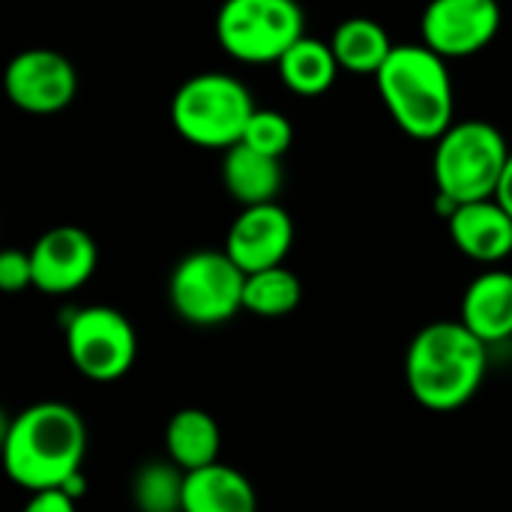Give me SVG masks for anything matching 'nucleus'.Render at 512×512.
<instances>
[{
    "label": "nucleus",
    "instance_id": "f3484780",
    "mask_svg": "<svg viewBox=\"0 0 512 512\" xmlns=\"http://www.w3.org/2000/svg\"><path fill=\"white\" fill-rule=\"evenodd\" d=\"M219 450H222V429L213 414L201 408H183L168 420L165 453L186 474L219 462Z\"/></svg>",
    "mask_w": 512,
    "mask_h": 512
},
{
    "label": "nucleus",
    "instance_id": "dca6fc26",
    "mask_svg": "<svg viewBox=\"0 0 512 512\" xmlns=\"http://www.w3.org/2000/svg\"><path fill=\"white\" fill-rule=\"evenodd\" d=\"M222 183L228 195L243 204H270L282 192V159L252 150L249 144H234L222 159Z\"/></svg>",
    "mask_w": 512,
    "mask_h": 512
},
{
    "label": "nucleus",
    "instance_id": "9d476101",
    "mask_svg": "<svg viewBox=\"0 0 512 512\" xmlns=\"http://www.w3.org/2000/svg\"><path fill=\"white\" fill-rule=\"evenodd\" d=\"M3 87L15 108L27 114H57L75 99L78 72L72 60L54 48H24L9 60Z\"/></svg>",
    "mask_w": 512,
    "mask_h": 512
},
{
    "label": "nucleus",
    "instance_id": "4be33fe9",
    "mask_svg": "<svg viewBox=\"0 0 512 512\" xmlns=\"http://www.w3.org/2000/svg\"><path fill=\"white\" fill-rule=\"evenodd\" d=\"M243 144H249L258 153L282 159L294 144V126L276 108H255V114H252V120L246 126Z\"/></svg>",
    "mask_w": 512,
    "mask_h": 512
},
{
    "label": "nucleus",
    "instance_id": "7ed1b4c3",
    "mask_svg": "<svg viewBox=\"0 0 512 512\" xmlns=\"http://www.w3.org/2000/svg\"><path fill=\"white\" fill-rule=\"evenodd\" d=\"M375 84L393 123L417 141H438L456 123V93L447 60L423 42L396 45L378 69Z\"/></svg>",
    "mask_w": 512,
    "mask_h": 512
},
{
    "label": "nucleus",
    "instance_id": "f03ea898",
    "mask_svg": "<svg viewBox=\"0 0 512 512\" xmlns=\"http://www.w3.org/2000/svg\"><path fill=\"white\" fill-rule=\"evenodd\" d=\"M489 345L462 321H432L408 345L405 384L417 405L435 414L465 408L483 387Z\"/></svg>",
    "mask_w": 512,
    "mask_h": 512
},
{
    "label": "nucleus",
    "instance_id": "b1692460",
    "mask_svg": "<svg viewBox=\"0 0 512 512\" xmlns=\"http://www.w3.org/2000/svg\"><path fill=\"white\" fill-rule=\"evenodd\" d=\"M21 512H78V498H72L66 489H42L30 492Z\"/></svg>",
    "mask_w": 512,
    "mask_h": 512
},
{
    "label": "nucleus",
    "instance_id": "1a4fd4ad",
    "mask_svg": "<svg viewBox=\"0 0 512 512\" xmlns=\"http://www.w3.org/2000/svg\"><path fill=\"white\" fill-rule=\"evenodd\" d=\"M501 0H429L420 18L423 45L444 60L474 57L501 30Z\"/></svg>",
    "mask_w": 512,
    "mask_h": 512
},
{
    "label": "nucleus",
    "instance_id": "6e6552de",
    "mask_svg": "<svg viewBox=\"0 0 512 512\" xmlns=\"http://www.w3.org/2000/svg\"><path fill=\"white\" fill-rule=\"evenodd\" d=\"M66 354L81 378L114 384L135 366L138 336L120 309L87 306L66 318Z\"/></svg>",
    "mask_w": 512,
    "mask_h": 512
},
{
    "label": "nucleus",
    "instance_id": "f257e3e1",
    "mask_svg": "<svg viewBox=\"0 0 512 512\" xmlns=\"http://www.w3.org/2000/svg\"><path fill=\"white\" fill-rule=\"evenodd\" d=\"M87 426L66 402H36L18 411L3 435L6 477L24 492L63 489L81 474Z\"/></svg>",
    "mask_w": 512,
    "mask_h": 512
},
{
    "label": "nucleus",
    "instance_id": "423d86ee",
    "mask_svg": "<svg viewBox=\"0 0 512 512\" xmlns=\"http://www.w3.org/2000/svg\"><path fill=\"white\" fill-rule=\"evenodd\" d=\"M303 6L297 0H222L216 12V42L246 66L279 63L303 39Z\"/></svg>",
    "mask_w": 512,
    "mask_h": 512
},
{
    "label": "nucleus",
    "instance_id": "ddd939ff",
    "mask_svg": "<svg viewBox=\"0 0 512 512\" xmlns=\"http://www.w3.org/2000/svg\"><path fill=\"white\" fill-rule=\"evenodd\" d=\"M447 228L456 249L477 264H501L512 255V216L498 198L459 204Z\"/></svg>",
    "mask_w": 512,
    "mask_h": 512
},
{
    "label": "nucleus",
    "instance_id": "6ab92c4d",
    "mask_svg": "<svg viewBox=\"0 0 512 512\" xmlns=\"http://www.w3.org/2000/svg\"><path fill=\"white\" fill-rule=\"evenodd\" d=\"M330 45L342 72H351V75H378V69L387 63V57L396 48L384 24L366 15H354L336 24Z\"/></svg>",
    "mask_w": 512,
    "mask_h": 512
},
{
    "label": "nucleus",
    "instance_id": "2eb2a0df",
    "mask_svg": "<svg viewBox=\"0 0 512 512\" xmlns=\"http://www.w3.org/2000/svg\"><path fill=\"white\" fill-rule=\"evenodd\" d=\"M183 512H258V495L246 474L213 462L186 474Z\"/></svg>",
    "mask_w": 512,
    "mask_h": 512
},
{
    "label": "nucleus",
    "instance_id": "412c9836",
    "mask_svg": "<svg viewBox=\"0 0 512 512\" xmlns=\"http://www.w3.org/2000/svg\"><path fill=\"white\" fill-rule=\"evenodd\" d=\"M186 471L171 459L147 462L132 477V504L138 512H183Z\"/></svg>",
    "mask_w": 512,
    "mask_h": 512
},
{
    "label": "nucleus",
    "instance_id": "a211bd4d",
    "mask_svg": "<svg viewBox=\"0 0 512 512\" xmlns=\"http://www.w3.org/2000/svg\"><path fill=\"white\" fill-rule=\"evenodd\" d=\"M276 69H279V81L291 93H297L303 99H315V96H324L336 84V75L342 66H339L330 42L303 36L282 54Z\"/></svg>",
    "mask_w": 512,
    "mask_h": 512
},
{
    "label": "nucleus",
    "instance_id": "9b49d317",
    "mask_svg": "<svg viewBox=\"0 0 512 512\" xmlns=\"http://www.w3.org/2000/svg\"><path fill=\"white\" fill-rule=\"evenodd\" d=\"M30 261H33V288L48 297H66L93 279L99 267V249L84 228L57 225L48 228L30 246Z\"/></svg>",
    "mask_w": 512,
    "mask_h": 512
},
{
    "label": "nucleus",
    "instance_id": "4468645a",
    "mask_svg": "<svg viewBox=\"0 0 512 512\" xmlns=\"http://www.w3.org/2000/svg\"><path fill=\"white\" fill-rule=\"evenodd\" d=\"M474 336L486 345H498L512 339V273L510 270H486L480 273L462 297V318Z\"/></svg>",
    "mask_w": 512,
    "mask_h": 512
},
{
    "label": "nucleus",
    "instance_id": "393cba45",
    "mask_svg": "<svg viewBox=\"0 0 512 512\" xmlns=\"http://www.w3.org/2000/svg\"><path fill=\"white\" fill-rule=\"evenodd\" d=\"M495 198L507 207V213L512 216V153L510 159H507V168H504V177H501V186H498V195Z\"/></svg>",
    "mask_w": 512,
    "mask_h": 512
},
{
    "label": "nucleus",
    "instance_id": "f8f14e48",
    "mask_svg": "<svg viewBox=\"0 0 512 512\" xmlns=\"http://www.w3.org/2000/svg\"><path fill=\"white\" fill-rule=\"evenodd\" d=\"M291 246H294V219L276 201L243 207L225 237V252L243 273H258L285 264Z\"/></svg>",
    "mask_w": 512,
    "mask_h": 512
},
{
    "label": "nucleus",
    "instance_id": "39448f33",
    "mask_svg": "<svg viewBox=\"0 0 512 512\" xmlns=\"http://www.w3.org/2000/svg\"><path fill=\"white\" fill-rule=\"evenodd\" d=\"M512 147L489 120H456L432 153V177L438 195L468 204L495 198Z\"/></svg>",
    "mask_w": 512,
    "mask_h": 512
},
{
    "label": "nucleus",
    "instance_id": "aec40b11",
    "mask_svg": "<svg viewBox=\"0 0 512 512\" xmlns=\"http://www.w3.org/2000/svg\"><path fill=\"white\" fill-rule=\"evenodd\" d=\"M300 300H303V285L285 264L246 273V288H243L246 312L258 318H285L300 306Z\"/></svg>",
    "mask_w": 512,
    "mask_h": 512
},
{
    "label": "nucleus",
    "instance_id": "20e7f679",
    "mask_svg": "<svg viewBox=\"0 0 512 512\" xmlns=\"http://www.w3.org/2000/svg\"><path fill=\"white\" fill-rule=\"evenodd\" d=\"M255 114L249 87L228 72H198L186 78L171 99L177 135L201 150H231L243 141Z\"/></svg>",
    "mask_w": 512,
    "mask_h": 512
},
{
    "label": "nucleus",
    "instance_id": "0eeeda50",
    "mask_svg": "<svg viewBox=\"0 0 512 512\" xmlns=\"http://www.w3.org/2000/svg\"><path fill=\"white\" fill-rule=\"evenodd\" d=\"M246 273L225 249H198L177 261L168 276V300L180 321L219 327L243 309Z\"/></svg>",
    "mask_w": 512,
    "mask_h": 512
},
{
    "label": "nucleus",
    "instance_id": "5701e85b",
    "mask_svg": "<svg viewBox=\"0 0 512 512\" xmlns=\"http://www.w3.org/2000/svg\"><path fill=\"white\" fill-rule=\"evenodd\" d=\"M0 288L6 294H18L24 288H33V261H30V252H21V249L0 252Z\"/></svg>",
    "mask_w": 512,
    "mask_h": 512
}]
</instances>
